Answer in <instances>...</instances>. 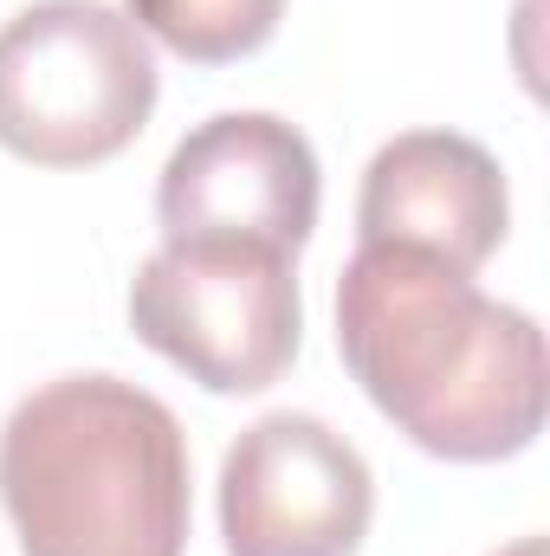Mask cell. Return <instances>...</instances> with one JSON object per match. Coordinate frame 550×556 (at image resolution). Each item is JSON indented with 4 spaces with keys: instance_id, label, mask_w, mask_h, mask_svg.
Instances as JSON below:
<instances>
[{
    "instance_id": "cell-9",
    "label": "cell",
    "mask_w": 550,
    "mask_h": 556,
    "mask_svg": "<svg viewBox=\"0 0 550 556\" xmlns=\"http://www.w3.org/2000/svg\"><path fill=\"white\" fill-rule=\"evenodd\" d=\"M505 556H545V544H538V538H525V544H512Z\"/></svg>"
},
{
    "instance_id": "cell-1",
    "label": "cell",
    "mask_w": 550,
    "mask_h": 556,
    "mask_svg": "<svg viewBox=\"0 0 550 556\" xmlns=\"http://www.w3.org/2000/svg\"><path fill=\"white\" fill-rule=\"evenodd\" d=\"M337 356L370 408L421 453L492 466L545 433V330L473 273L357 247L337 278Z\"/></svg>"
},
{
    "instance_id": "cell-8",
    "label": "cell",
    "mask_w": 550,
    "mask_h": 556,
    "mask_svg": "<svg viewBox=\"0 0 550 556\" xmlns=\"http://www.w3.org/2000/svg\"><path fill=\"white\" fill-rule=\"evenodd\" d=\"M124 13L188 65H234L278 33L285 0H124Z\"/></svg>"
},
{
    "instance_id": "cell-2",
    "label": "cell",
    "mask_w": 550,
    "mask_h": 556,
    "mask_svg": "<svg viewBox=\"0 0 550 556\" xmlns=\"http://www.w3.org/2000/svg\"><path fill=\"white\" fill-rule=\"evenodd\" d=\"M188 485L175 408L111 369L52 376L0 420V505L20 556H182Z\"/></svg>"
},
{
    "instance_id": "cell-4",
    "label": "cell",
    "mask_w": 550,
    "mask_h": 556,
    "mask_svg": "<svg viewBox=\"0 0 550 556\" xmlns=\"http://www.w3.org/2000/svg\"><path fill=\"white\" fill-rule=\"evenodd\" d=\"M130 330L208 395H260L298 363V260L240 240H162L130 278Z\"/></svg>"
},
{
    "instance_id": "cell-7",
    "label": "cell",
    "mask_w": 550,
    "mask_h": 556,
    "mask_svg": "<svg viewBox=\"0 0 550 556\" xmlns=\"http://www.w3.org/2000/svg\"><path fill=\"white\" fill-rule=\"evenodd\" d=\"M512 227V188L486 142L460 130L389 137L357 188V247H402L453 273H479Z\"/></svg>"
},
{
    "instance_id": "cell-5",
    "label": "cell",
    "mask_w": 550,
    "mask_h": 556,
    "mask_svg": "<svg viewBox=\"0 0 550 556\" xmlns=\"http://www.w3.org/2000/svg\"><path fill=\"white\" fill-rule=\"evenodd\" d=\"M376 518L370 459L317 415L273 408L221 459L227 556H357Z\"/></svg>"
},
{
    "instance_id": "cell-6",
    "label": "cell",
    "mask_w": 550,
    "mask_h": 556,
    "mask_svg": "<svg viewBox=\"0 0 550 556\" xmlns=\"http://www.w3.org/2000/svg\"><path fill=\"white\" fill-rule=\"evenodd\" d=\"M317 149L273 111H214L168 149L155 175L162 240H240L298 260L317 227Z\"/></svg>"
},
{
    "instance_id": "cell-3",
    "label": "cell",
    "mask_w": 550,
    "mask_h": 556,
    "mask_svg": "<svg viewBox=\"0 0 550 556\" xmlns=\"http://www.w3.org/2000/svg\"><path fill=\"white\" fill-rule=\"evenodd\" d=\"M162 72L124 7L33 0L0 26V149L33 168H98L142 137Z\"/></svg>"
}]
</instances>
